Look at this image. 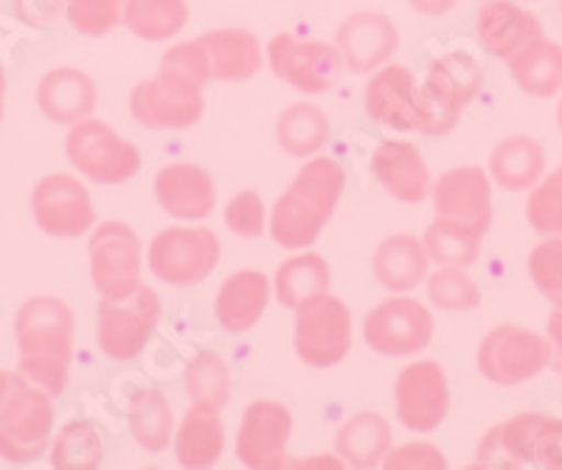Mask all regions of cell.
I'll list each match as a JSON object with an SVG mask.
<instances>
[{
    "mask_svg": "<svg viewBox=\"0 0 562 470\" xmlns=\"http://www.w3.org/2000/svg\"><path fill=\"white\" fill-rule=\"evenodd\" d=\"M434 327V313L425 304L408 293H396L366 313L363 338L385 358H405L428 347Z\"/></svg>",
    "mask_w": 562,
    "mask_h": 470,
    "instance_id": "30bf717a",
    "label": "cell"
},
{
    "mask_svg": "<svg viewBox=\"0 0 562 470\" xmlns=\"http://www.w3.org/2000/svg\"><path fill=\"white\" fill-rule=\"evenodd\" d=\"M546 172V153L531 136H509L490 153V178L509 192L535 187Z\"/></svg>",
    "mask_w": 562,
    "mask_h": 470,
    "instance_id": "4dcf8cb0",
    "label": "cell"
},
{
    "mask_svg": "<svg viewBox=\"0 0 562 470\" xmlns=\"http://www.w3.org/2000/svg\"><path fill=\"white\" fill-rule=\"evenodd\" d=\"M127 0H68L65 14L74 32L85 37H104L124 23Z\"/></svg>",
    "mask_w": 562,
    "mask_h": 470,
    "instance_id": "60d3db41",
    "label": "cell"
},
{
    "mask_svg": "<svg viewBox=\"0 0 562 470\" xmlns=\"http://www.w3.org/2000/svg\"><path fill=\"white\" fill-rule=\"evenodd\" d=\"M155 200L178 220H205L217 203V187L200 164L175 161L155 175Z\"/></svg>",
    "mask_w": 562,
    "mask_h": 470,
    "instance_id": "ffe728a7",
    "label": "cell"
},
{
    "mask_svg": "<svg viewBox=\"0 0 562 470\" xmlns=\"http://www.w3.org/2000/svg\"><path fill=\"white\" fill-rule=\"evenodd\" d=\"M430 198H434L436 214L441 217L464 220L470 226L481 228L486 234L492 223V183L490 172L481 167H453L445 175H439V181L430 187Z\"/></svg>",
    "mask_w": 562,
    "mask_h": 470,
    "instance_id": "d6986e66",
    "label": "cell"
},
{
    "mask_svg": "<svg viewBox=\"0 0 562 470\" xmlns=\"http://www.w3.org/2000/svg\"><path fill=\"white\" fill-rule=\"evenodd\" d=\"M374 277L391 293H411L416 284L425 282L430 268V257L425 243L408 232L391 234L378 245L371 259Z\"/></svg>",
    "mask_w": 562,
    "mask_h": 470,
    "instance_id": "4316f807",
    "label": "cell"
},
{
    "mask_svg": "<svg viewBox=\"0 0 562 470\" xmlns=\"http://www.w3.org/2000/svg\"><path fill=\"white\" fill-rule=\"evenodd\" d=\"M329 282H333V271H329V262L321 254H295V257L284 259L279 265L273 290L276 299L284 307L295 310L304 299L329 290Z\"/></svg>",
    "mask_w": 562,
    "mask_h": 470,
    "instance_id": "836d02e7",
    "label": "cell"
},
{
    "mask_svg": "<svg viewBox=\"0 0 562 470\" xmlns=\"http://www.w3.org/2000/svg\"><path fill=\"white\" fill-rule=\"evenodd\" d=\"M225 428L217 409L194 406L183 414L180 428L175 432V459L180 468H211L223 457Z\"/></svg>",
    "mask_w": 562,
    "mask_h": 470,
    "instance_id": "83f0119b",
    "label": "cell"
},
{
    "mask_svg": "<svg viewBox=\"0 0 562 470\" xmlns=\"http://www.w3.org/2000/svg\"><path fill=\"white\" fill-rule=\"evenodd\" d=\"M23 387H29V378L23 372H9V369H0V412L9 406V400L20 392Z\"/></svg>",
    "mask_w": 562,
    "mask_h": 470,
    "instance_id": "681fc988",
    "label": "cell"
},
{
    "mask_svg": "<svg viewBox=\"0 0 562 470\" xmlns=\"http://www.w3.org/2000/svg\"><path fill=\"white\" fill-rule=\"evenodd\" d=\"M475 40L486 54L509 59L543 34L540 20L515 0H486L475 14Z\"/></svg>",
    "mask_w": 562,
    "mask_h": 470,
    "instance_id": "44dd1931",
    "label": "cell"
},
{
    "mask_svg": "<svg viewBox=\"0 0 562 470\" xmlns=\"http://www.w3.org/2000/svg\"><path fill=\"white\" fill-rule=\"evenodd\" d=\"M186 392L192 398L194 406L223 409L231 398V369L223 355L203 349L186 363L183 374Z\"/></svg>",
    "mask_w": 562,
    "mask_h": 470,
    "instance_id": "8d00e7d4",
    "label": "cell"
},
{
    "mask_svg": "<svg viewBox=\"0 0 562 470\" xmlns=\"http://www.w3.org/2000/svg\"><path fill=\"white\" fill-rule=\"evenodd\" d=\"M400 32L394 20L383 12H355L344 20L335 34V48L344 68L351 74H374L394 57Z\"/></svg>",
    "mask_w": 562,
    "mask_h": 470,
    "instance_id": "ac0fdd59",
    "label": "cell"
},
{
    "mask_svg": "<svg viewBox=\"0 0 562 470\" xmlns=\"http://www.w3.org/2000/svg\"><path fill=\"white\" fill-rule=\"evenodd\" d=\"M366 110L378 124L400 133H422L425 108L422 85L405 65H389L371 74L366 85Z\"/></svg>",
    "mask_w": 562,
    "mask_h": 470,
    "instance_id": "2e32d148",
    "label": "cell"
},
{
    "mask_svg": "<svg viewBox=\"0 0 562 470\" xmlns=\"http://www.w3.org/2000/svg\"><path fill=\"white\" fill-rule=\"evenodd\" d=\"M293 417L276 400H254L243 412L237 432V457L250 470H276L288 462Z\"/></svg>",
    "mask_w": 562,
    "mask_h": 470,
    "instance_id": "9a60e30c",
    "label": "cell"
},
{
    "mask_svg": "<svg viewBox=\"0 0 562 470\" xmlns=\"http://www.w3.org/2000/svg\"><path fill=\"white\" fill-rule=\"evenodd\" d=\"M371 175L400 203H422L430 194V169L411 142L385 138L371 155Z\"/></svg>",
    "mask_w": 562,
    "mask_h": 470,
    "instance_id": "7402d4cb",
    "label": "cell"
},
{
    "mask_svg": "<svg viewBox=\"0 0 562 470\" xmlns=\"http://www.w3.org/2000/svg\"><path fill=\"white\" fill-rule=\"evenodd\" d=\"M104 459L102 432L88 419H74L57 434L52 465L59 470H93Z\"/></svg>",
    "mask_w": 562,
    "mask_h": 470,
    "instance_id": "74e56055",
    "label": "cell"
},
{
    "mask_svg": "<svg viewBox=\"0 0 562 470\" xmlns=\"http://www.w3.org/2000/svg\"><path fill=\"white\" fill-rule=\"evenodd\" d=\"M560 172H562V164H560Z\"/></svg>",
    "mask_w": 562,
    "mask_h": 470,
    "instance_id": "11a10c76",
    "label": "cell"
},
{
    "mask_svg": "<svg viewBox=\"0 0 562 470\" xmlns=\"http://www.w3.org/2000/svg\"><path fill=\"white\" fill-rule=\"evenodd\" d=\"M346 189V169L335 158L313 155L270 212V237L284 251H304L321 237Z\"/></svg>",
    "mask_w": 562,
    "mask_h": 470,
    "instance_id": "7a4b0ae2",
    "label": "cell"
},
{
    "mask_svg": "<svg viewBox=\"0 0 562 470\" xmlns=\"http://www.w3.org/2000/svg\"><path fill=\"white\" fill-rule=\"evenodd\" d=\"M90 277L102 299H127L140 288L144 243L122 220H104L90 234Z\"/></svg>",
    "mask_w": 562,
    "mask_h": 470,
    "instance_id": "ba28073f",
    "label": "cell"
},
{
    "mask_svg": "<svg viewBox=\"0 0 562 470\" xmlns=\"http://www.w3.org/2000/svg\"><path fill=\"white\" fill-rule=\"evenodd\" d=\"M560 14H562V3H560Z\"/></svg>",
    "mask_w": 562,
    "mask_h": 470,
    "instance_id": "db71d44e",
    "label": "cell"
},
{
    "mask_svg": "<svg viewBox=\"0 0 562 470\" xmlns=\"http://www.w3.org/2000/svg\"><path fill=\"white\" fill-rule=\"evenodd\" d=\"M63 9V0H18V12L29 20V23H52Z\"/></svg>",
    "mask_w": 562,
    "mask_h": 470,
    "instance_id": "7dc6e473",
    "label": "cell"
},
{
    "mask_svg": "<svg viewBox=\"0 0 562 470\" xmlns=\"http://www.w3.org/2000/svg\"><path fill=\"white\" fill-rule=\"evenodd\" d=\"M160 318V299L140 284L127 299H102L97 307V342L113 361H130L144 352Z\"/></svg>",
    "mask_w": 562,
    "mask_h": 470,
    "instance_id": "9c48e42d",
    "label": "cell"
},
{
    "mask_svg": "<svg viewBox=\"0 0 562 470\" xmlns=\"http://www.w3.org/2000/svg\"><path fill=\"white\" fill-rule=\"evenodd\" d=\"M225 226L237 237L254 239L265 234V200L254 189L237 192L225 206Z\"/></svg>",
    "mask_w": 562,
    "mask_h": 470,
    "instance_id": "ee69618b",
    "label": "cell"
},
{
    "mask_svg": "<svg viewBox=\"0 0 562 470\" xmlns=\"http://www.w3.org/2000/svg\"><path fill=\"white\" fill-rule=\"evenodd\" d=\"M484 88V68L467 52H448L428 68L422 82V136H448L459 124L461 110Z\"/></svg>",
    "mask_w": 562,
    "mask_h": 470,
    "instance_id": "3957f363",
    "label": "cell"
},
{
    "mask_svg": "<svg viewBox=\"0 0 562 470\" xmlns=\"http://www.w3.org/2000/svg\"><path fill=\"white\" fill-rule=\"evenodd\" d=\"M189 23L186 0H127L124 26L147 43H164L180 34Z\"/></svg>",
    "mask_w": 562,
    "mask_h": 470,
    "instance_id": "d590c367",
    "label": "cell"
},
{
    "mask_svg": "<svg viewBox=\"0 0 562 470\" xmlns=\"http://www.w3.org/2000/svg\"><path fill=\"white\" fill-rule=\"evenodd\" d=\"M74 310L57 296H32L14 316L20 372L52 398L65 392L74 355Z\"/></svg>",
    "mask_w": 562,
    "mask_h": 470,
    "instance_id": "6da1fadb",
    "label": "cell"
},
{
    "mask_svg": "<svg viewBox=\"0 0 562 470\" xmlns=\"http://www.w3.org/2000/svg\"><path fill=\"white\" fill-rule=\"evenodd\" d=\"M481 239L484 232L464 220L456 217H436L428 228H425V251H428L430 262L439 268H470L481 254Z\"/></svg>",
    "mask_w": 562,
    "mask_h": 470,
    "instance_id": "1f68e13d",
    "label": "cell"
},
{
    "mask_svg": "<svg viewBox=\"0 0 562 470\" xmlns=\"http://www.w3.org/2000/svg\"><path fill=\"white\" fill-rule=\"evenodd\" d=\"M557 124H560L562 130V91H560V102H557Z\"/></svg>",
    "mask_w": 562,
    "mask_h": 470,
    "instance_id": "f5cc1de1",
    "label": "cell"
},
{
    "mask_svg": "<svg viewBox=\"0 0 562 470\" xmlns=\"http://www.w3.org/2000/svg\"><path fill=\"white\" fill-rule=\"evenodd\" d=\"M268 63L276 77L307 97L329 91L344 68L338 48L321 40H301L290 32H281L270 40Z\"/></svg>",
    "mask_w": 562,
    "mask_h": 470,
    "instance_id": "7c38bea8",
    "label": "cell"
},
{
    "mask_svg": "<svg viewBox=\"0 0 562 470\" xmlns=\"http://www.w3.org/2000/svg\"><path fill=\"white\" fill-rule=\"evenodd\" d=\"M149 271L175 288L200 284L220 265V237L205 226H172L153 237L147 248Z\"/></svg>",
    "mask_w": 562,
    "mask_h": 470,
    "instance_id": "8992f818",
    "label": "cell"
},
{
    "mask_svg": "<svg viewBox=\"0 0 562 470\" xmlns=\"http://www.w3.org/2000/svg\"><path fill=\"white\" fill-rule=\"evenodd\" d=\"M158 74L172 79V82L186 85V88L203 91L205 85L211 82V68L200 40H189V43H178V46L169 48L164 59H160Z\"/></svg>",
    "mask_w": 562,
    "mask_h": 470,
    "instance_id": "b9f144b4",
    "label": "cell"
},
{
    "mask_svg": "<svg viewBox=\"0 0 562 470\" xmlns=\"http://www.w3.org/2000/svg\"><path fill=\"white\" fill-rule=\"evenodd\" d=\"M529 277L551 304H562V237H546L529 254Z\"/></svg>",
    "mask_w": 562,
    "mask_h": 470,
    "instance_id": "7bdbcfd3",
    "label": "cell"
},
{
    "mask_svg": "<svg viewBox=\"0 0 562 470\" xmlns=\"http://www.w3.org/2000/svg\"><path fill=\"white\" fill-rule=\"evenodd\" d=\"M546 338L551 342L549 367H554L557 372L562 374V304H557V307L551 310L549 322H546Z\"/></svg>",
    "mask_w": 562,
    "mask_h": 470,
    "instance_id": "c3c4849f",
    "label": "cell"
},
{
    "mask_svg": "<svg viewBox=\"0 0 562 470\" xmlns=\"http://www.w3.org/2000/svg\"><path fill=\"white\" fill-rule=\"evenodd\" d=\"M3 99H7V77H3V68H0V119H3Z\"/></svg>",
    "mask_w": 562,
    "mask_h": 470,
    "instance_id": "816d5d0a",
    "label": "cell"
},
{
    "mask_svg": "<svg viewBox=\"0 0 562 470\" xmlns=\"http://www.w3.org/2000/svg\"><path fill=\"white\" fill-rule=\"evenodd\" d=\"M408 3L414 12L428 14V18H439V14H448L459 0H408Z\"/></svg>",
    "mask_w": 562,
    "mask_h": 470,
    "instance_id": "f907efd6",
    "label": "cell"
},
{
    "mask_svg": "<svg viewBox=\"0 0 562 470\" xmlns=\"http://www.w3.org/2000/svg\"><path fill=\"white\" fill-rule=\"evenodd\" d=\"M531 465L543 470H562V419L546 417L535 439Z\"/></svg>",
    "mask_w": 562,
    "mask_h": 470,
    "instance_id": "bcb514c9",
    "label": "cell"
},
{
    "mask_svg": "<svg viewBox=\"0 0 562 470\" xmlns=\"http://www.w3.org/2000/svg\"><path fill=\"white\" fill-rule=\"evenodd\" d=\"M329 138V122L318 104H290L276 122V142L293 158H313Z\"/></svg>",
    "mask_w": 562,
    "mask_h": 470,
    "instance_id": "d6a6232c",
    "label": "cell"
},
{
    "mask_svg": "<svg viewBox=\"0 0 562 470\" xmlns=\"http://www.w3.org/2000/svg\"><path fill=\"white\" fill-rule=\"evenodd\" d=\"M526 220L540 237H562V172L554 169L531 187Z\"/></svg>",
    "mask_w": 562,
    "mask_h": 470,
    "instance_id": "f35d334b",
    "label": "cell"
},
{
    "mask_svg": "<svg viewBox=\"0 0 562 470\" xmlns=\"http://www.w3.org/2000/svg\"><path fill=\"white\" fill-rule=\"evenodd\" d=\"M391 443V423L383 414L358 412L338 428L335 451L351 468H380L389 457Z\"/></svg>",
    "mask_w": 562,
    "mask_h": 470,
    "instance_id": "f546056e",
    "label": "cell"
},
{
    "mask_svg": "<svg viewBox=\"0 0 562 470\" xmlns=\"http://www.w3.org/2000/svg\"><path fill=\"white\" fill-rule=\"evenodd\" d=\"M198 40L209 57L211 79L217 82H245L256 77L265 63L262 43L248 29H214Z\"/></svg>",
    "mask_w": 562,
    "mask_h": 470,
    "instance_id": "603a6c76",
    "label": "cell"
},
{
    "mask_svg": "<svg viewBox=\"0 0 562 470\" xmlns=\"http://www.w3.org/2000/svg\"><path fill=\"white\" fill-rule=\"evenodd\" d=\"M32 214L48 237L77 239L97 223V209L79 178L65 172L45 175L32 192Z\"/></svg>",
    "mask_w": 562,
    "mask_h": 470,
    "instance_id": "4fadbf2b",
    "label": "cell"
},
{
    "mask_svg": "<svg viewBox=\"0 0 562 470\" xmlns=\"http://www.w3.org/2000/svg\"><path fill=\"white\" fill-rule=\"evenodd\" d=\"M549 338L518 324H501L479 344V372L495 387H520L549 369Z\"/></svg>",
    "mask_w": 562,
    "mask_h": 470,
    "instance_id": "52a82bcc",
    "label": "cell"
},
{
    "mask_svg": "<svg viewBox=\"0 0 562 470\" xmlns=\"http://www.w3.org/2000/svg\"><path fill=\"white\" fill-rule=\"evenodd\" d=\"M130 432L149 454L167 451L175 439V417L169 400L158 389H140L130 403Z\"/></svg>",
    "mask_w": 562,
    "mask_h": 470,
    "instance_id": "e575fe53",
    "label": "cell"
},
{
    "mask_svg": "<svg viewBox=\"0 0 562 470\" xmlns=\"http://www.w3.org/2000/svg\"><path fill=\"white\" fill-rule=\"evenodd\" d=\"M270 279L262 271L231 273L214 299V316L228 333H248L270 302Z\"/></svg>",
    "mask_w": 562,
    "mask_h": 470,
    "instance_id": "484cf974",
    "label": "cell"
},
{
    "mask_svg": "<svg viewBox=\"0 0 562 470\" xmlns=\"http://www.w3.org/2000/svg\"><path fill=\"white\" fill-rule=\"evenodd\" d=\"M295 355L307 367H338L351 349V313L329 290L304 299L295 307Z\"/></svg>",
    "mask_w": 562,
    "mask_h": 470,
    "instance_id": "277c9868",
    "label": "cell"
},
{
    "mask_svg": "<svg viewBox=\"0 0 562 470\" xmlns=\"http://www.w3.org/2000/svg\"><path fill=\"white\" fill-rule=\"evenodd\" d=\"M428 299L445 313H467L481 304V288L467 268H439L428 279Z\"/></svg>",
    "mask_w": 562,
    "mask_h": 470,
    "instance_id": "ab89813d",
    "label": "cell"
},
{
    "mask_svg": "<svg viewBox=\"0 0 562 470\" xmlns=\"http://www.w3.org/2000/svg\"><path fill=\"white\" fill-rule=\"evenodd\" d=\"M512 79L535 99H551L562 91V46L540 34L529 46L506 59Z\"/></svg>",
    "mask_w": 562,
    "mask_h": 470,
    "instance_id": "f1b7e54d",
    "label": "cell"
},
{
    "mask_svg": "<svg viewBox=\"0 0 562 470\" xmlns=\"http://www.w3.org/2000/svg\"><path fill=\"white\" fill-rule=\"evenodd\" d=\"M65 155H68L70 167L79 169V175L93 183H102V187L130 181L140 169L138 147L124 142L113 127L99 119H82V122L70 124V133L65 138Z\"/></svg>",
    "mask_w": 562,
    "mask_h": 470,
    "instance_id": "5b68a950",
    "label": "cell"
},
{
    "mask_svg": "<svg viewBox=\"0 0 562 470\" xmlns=\"http://www.w3.org/2000/svg\"><path fill=\"white\" fill-rule=\"evenodd\" d=\"M546 423V414L524 412L509 417L506 423L495 425L490 434L479 443L475 451V468L490 470H515L529 468L531 451H535V439L540 425Z\"/></svg>",
    "mask_w": 562,
    "mask_h": 470,
    "instance_id": "cb8c5ba5",
    "label": "cell"
},
{
    "mask_svg": "<svg viewBox=\"0 0 562 470\" xmlns=\"http://www.w3.org/2000/svg\"><path fill=\"white\" fill-rule=\"evenodd\" d=\"M385 468L389 470H414V468H448V459L445 454L430 443H408L400 445V448H391L389 457H385Z\"/></svg>",
    "mask_w": 562,
    "mask_h": 470,
    "instance_id": "f6af8a7d",
    "label": "cell"
},
{
    "mask_svg": "<svg viewBox=\"0 0 562 470\" xmlns=\"http://www.w3.org/2000/svg\"><path fill=\"white\" fill-rule=\"evenodd\" d=\"M52 394L29 383L0 412V459L29 465L52 445L54 403Z\"/></svg>",
    "mask_w": 562,
    "mask_h": 470,
    "instance_id": "8fae6325",
    "label": "cell"
},
{
    "mask_svg": "<svg viewBox=\"0 0 562 470\" xmlns=\"http://www.w3.org/2000/svg\"><path fill=\"white\" fill-rule=\"evenodd\" d=\"M37 104L45 119L77 124L97 108V82L79 68H52L37 85Z\"/></svg>",
    "mask_w": 562,
    "mask_h": 470,
    "instance_id": "d4e9b609",
    "label": "cell"
},
{
    "mask_svg": "<svg viewBox=\"0 0 562 470\" xmlns=\"http://www.w3.org/2000/svg\"><path fill=\"white\" fill-rule=\"evenodd\" d=\"M394 406L400 423L416 434L436 432L450 409L448 374L436 361H414L394 380Z\"/></svg>",
    "mask_w": 562,
    "mask_h": 470,
    "instance_id": "5bb4252c",
    "label": "cell"
},
{
    "mask_svg": "<svg viewBox=\"0 0 562 470\" xmlns=\"http://www.w3.org/2000/svg\"><path fill=\"white\" fill-rule=\"evenodd\" d=\"M203 91L186 88L167 77L144 79L130 93V113L147 130H186L203 116Z\"/></svg>",
    "mask_w": 562,
    "mask_h": 470,
    "instance_id": "e0dca14e",
    "label": "cell"
}]
</instances>
